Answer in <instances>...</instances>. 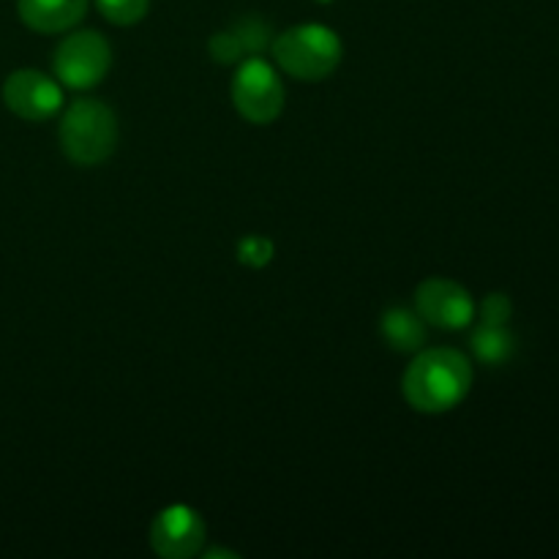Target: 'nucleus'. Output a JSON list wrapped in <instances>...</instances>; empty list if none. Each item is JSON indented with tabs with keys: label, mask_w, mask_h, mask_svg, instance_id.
Wrapping results in <instances>:
<instances>
[{
	"label": "nucleus",
	"mask_w": 559,
	"mask_h": 559,
	"mask_svg": "<svg viewBox=\"0 0 559 559\" xmlns=\"http://www.w3.org/2000/svg\"><path fill=\"white\" fill-rule=\"evenodd\" d=\"M276 249H273V240L265 235H243L235 246V257H238L240 265L251 267V271H260L267 262L273 260Z\"/></svg>",
	"instance_id": "nucleus-14"
},
{
	"label": "nucleus",
	"mask_w": 559,
	"mask_h": 559,
	"mask_svg": "<svg viewBox=\"0 0 559 559\" xmlns=\"http://www.w3.org/2000/svg\"><path fill=\"white\" fill-rule=\"evenodd\" d=\"M235 109L243 120L254 126H267L284 112V82L276 63L262 55H249L238 63L229 87Z\"/></svg>",
	"instance_id": "nucleus-4"
},
{
	"label": "nucleus",
	"mask_w": 559,
	"mask_h": 559,
	"mask_svg": "<svg viewBox=\"0 0 559 559\" xmlns=\"http://www.w3.org/2000/svg\"><path fill=\"white\" fill-rule=\"evenodd\" d=\"M380 336L396 353H418L426 344V322L415 309L391 306L380 317Z\"/></svg>",
	"instance_id": "nucleus-10"
},
{
	"label": "nucleus",
	"mask_w": 559,
	"mask_h": 559,
	"mask_svg": "<svg viewBox=\"0 0 559 559\" xmlns=\"http://www.w3.org/2000/svg\"><path fill=\"white\" fill-rule=\"evenodd\" d=\"M480 311V322H489V325H508L513 314V304L508 295L502 293H491L486 295L484 304L478 306Z\"/></svg>",
	"instance_id": "nucleus-16"
},
{
	"label": "nucleus",
	"mask_w": 559,
	"mask_h": 559,
	"mask_svg": "<svg viewBox=\"0 0 559 559\" xmlns=\"http://www.w3.org/2000/svg\"><path fill=\"white\" fill-rule=\"evenodd\" d=\"M151 549L164 559L197 557L205 546V522L189 506H169L158 513L147 530Z\"/></svg>",
	"instance_id": "nucleus-8"
},
{
	"label": "nucleus",
	"mask_w": 559,
	"mask_h": 559,
	"mask_svg": "<svg viewBox=\"0 0 559 559\" xmlns=\"http://www.w3.org/2000/svg\"><path fill=\"white\" fill-rule=\"evenodd\" d=\"M473 391V364L453 347L418 349L402 377L404 402L424 415L456 409Z\"/></svg>",
	"instance_id": "nucleus-1"
},
{
	"label": "nucleus",
	"mask_w": 559,
	"mask_h": 559,
	"mask_svg": "<svg viewBox=\"0 0 559 559\" xmlns=\"http://www.w3.org/2000/svg\"><path fill=\"white\" fill-rule=\"evenodd\" d=\"M91 0H16V14L31 31L52 36L82 22Z\"/></svg>",
	"instance_id": "nucleus-9"
},
{
	"label": "nucleus",
	"mask_w": 559,
	"mask_h": 559,
	"mask_svg": "<svg viewBox=\"0 0 559 559\" xmlns=\"http://www.w3.org/2000/svg\"><path fill=\"white\" fill-rule=\"evenodd\" d=\"M60 147L76 167H98L118 147V118L98 98H80L60 118Z\"/></svg>",
	"instance_id": "nucleus-3"
},
{
	"label": "nucleus",
	"mask_w": 559,
	"mask_h": 559,
	"mask_svg": "<svg viewBox=\"0 0 559 559\" xmlns=\"http://www.w3.org/2000/svg\"><path fill=\"white\" fill-rule=\"evenodd\" d=\"M207 52H211V58L222 66H238L240 60L246 58L243 44L235 36V31L213 33L211 41H207Z\"/></svg>",
	"instance_id": "nucleus-15"
},
{
	"label": "nucleus",
	"mask_w": 559,
	"mask_h": 559,
	"mask_svg": "<svg viewBox=\"0 0 559 559\" xmlns=\"http://www.w3.org/2000/svg\"><path fill=\"white\" fill-rule=\"evenodd\" d=\"M273 63L278 71L304 82L328 80L344 58V44L333 27L320 22L287 27L271 44Z\"/></svg>",
	"instance_id": "nucleus-2"
},
{
	"label": "nucleus",
	"mask_w": 559,
	"mask_h": 559,
	"mask_svg": "<svg viewBox=\"0 0 559 559\" xmlns=\"http://www.w3.org/2000/svg\"><path fill=\"white\" fill-rule=\"evenodd\" d=\"M112 66V47L96 31H74L58 44L52 58L55 80L71 91H91Z\"/></svg>",
	"instance_id": "nucleus-5"
},
{
	"label": "nucleus",
	"mask_w": 559,
	"mask_h": 559,
	"mask_svg": "<svg viewBox=\"0 0 559 559\" xmlns=\"http://www.w3.org/2000/svg\"><path fill=\"white\" fill-rule=\"evenodd\" d=\"M96 9L112 25L129 27L145 20L151 11V0H96Z\"/></svg>",
	"instance_id": "nucleus-12"
},
{
	"label": "nucleus",
	"mask_w": 559,
	"mask_h": 559,
	"mask_svg": "<svg viewBox=\"0 0 559 559\" xmlns=\"http://www.w3.org/2000/svg\"><path fill=\"white\" fill-rule=\"evenodd\" d=\"M63 102V85L44 71L20 69L5 76L3 82V104L27 123L55 118Z\"/></svg>",
	"instance_id": "nucleus-6"
},
{
	"label": "nucleus",
	"mask_w": 559,
	"mask_h": 559,
	"mask_svg": "<svg viewBox=\"0 0 559 559\" xmlns=\"http://www.w3.org/2000/svg\"><path fill=\"white\" fill-rule=\"evenodd\" d=\"M415 311L424 317L426 325L440 331H462L475 320V300L459 282L431 276L415 293Z\"/></svg>",
	"instance_id": "nucleus-7"
},
{
	"label": "nucleus",
	"mask_w": 559,
	"mask_h": 559,
	"mask_svg": "<svg viewBox=\"0 0 559 559\" xmlns=\"http://www.w3.org/2000/svg\"><path fill=\"white\" fill-rule=\"evenodd\" d=\"M233 31L235 36L240 38V44H243L246 58H249V55H262L265 49H271L273 33L271 27H267V22L260 20V16H243V20L235 22Z\"/></svg>",
	"instance_id": "nucleus-13"
},
{
	"label": "nucleus",
	"mask_w": 559,
	"mask_h": 559,
	"mask_svg": "<svg viewBox=\"0 0 559 559\" xmlns=\"http://www.w3.org/2000/svg\"><path fill=\"white\" fill-rule=\"evenodd\" d=\"M469 347H473L475 358L486 366H502L506 360L513 358L516 353V338L508 331L506 325H489V322H480L473 331L469 338Z\"/></svg>",
	"instance_id": "nucleus-11"
},
{
	"label": "nucleus",
	"mask_w": 559,
	"mask_h": 559,
	"mask_svg": "<svg viewBox=\"0 0 559 559\" xmlns=\"http://www.w3.org/2000/svg\"><path fill=\"white\" fill-rule=\"evenodd\" d=\"M317 3H322V5H328V3H333V0H317Z\"/></svg>",
	"instance_id": "nucleus-17"
}]
</instances>
